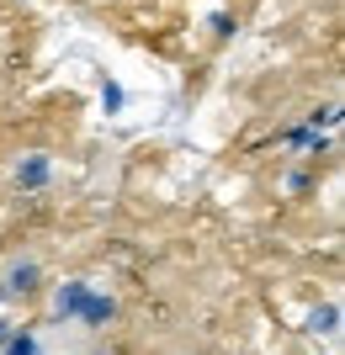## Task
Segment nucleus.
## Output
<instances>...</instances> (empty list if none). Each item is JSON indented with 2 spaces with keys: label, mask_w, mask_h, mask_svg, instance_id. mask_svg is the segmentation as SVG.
Segmentation results:
<instances>
[{
  "label": "nucleus",
  "mask_w": 345,
  "mask_h": 355,
  "mask_svg": "<svg viewBox=\"0 0 345 355\" xmlns=\"http://www.w3.org/2000/svg\"><path fill=\"white\" fill-rule=\"evenodd\" d=\"M90 297L85 282H64L59 292H53V318H80V302Z\"/></svg>",
  "instance_id": "obj_1"
},
{
  "label": "nucleus",
  "mask_w": 345,
  "mask_h": 355,
  "mask_svg": "<svg viewBox=\"0 0 345 355\" xmlns=\"http://www.w3.org/2000/svg\"><path fill=\"white\" fill-rule=\"evenodd\" d=\"M48 175H53V164H48L43 154H27V159L16 164V186H27V191H37V186H48Z\"/></svg>",
  "instance_id": "obj_2"
},
{
  "label": "nucleus",
  "mask_w": 345,
  "mask_h": 355,
  "mask_svg": "<svg viewBox=\"0 0 345 355\" xmlns=\"http://www.w3.org/2000/svg\"><path fill=\"white\" fill-rule=\"evenodd\" d=\"M112 313H117V302H112V297H106V292H90L85 302H80V318H85L90 329H101V324H112Z\"/></svg>",
  "instance_id": "obj_3"
},
{
  "label": "nucleus",
  "mask_w": 345,
  "mask_h": 355,
  "mask_svg": "<svg viewBox=\"0 0 345 355\" xmlns=\"http://www.w3.org/2000/svg\"><path fill=\"white\" fill-rule=\"evenodd\" d=\"M340 329V308L335 302H319L314 313H308V334H335Z\"/></svg>",
  "instance_id": "obj_4"
},
{
  "label": "nucleus",
  "mask_w": 345,
  "mask_h": 355,
  "mask_svg": "<svg viewBox=\"0 0 345 355\" xmlns=\"http://www.w3.org/2000/svg\"><path fill=\"white\" fill-rule=\"evenodd\" d=\"M32 286H37V266H16V270H11V286H6V292H11V297H27Z\"/></svg>",
  "instance_id": "obj_5"
},
{
  "label": "nucleus",
  "mask_w": 345,
  "mask_h": 355,
  "mask_svg": "<svg viewBox=\"0 0 345 355\" xmlns=\"http://www.w3.org/2000/svg\"><path fill=\"white\" fill-rule=\"evenodd\" d=\"M6 355H37V340L16 329V334H11V345H6Z\"/></svg>",
  "instance_id": "obj_6"
},
{
  "label": "nucleus",
  "mask_w": 345,
  "mask_h": 355,
  "mask_svg": "<svg viewBox=\"0 0 345 355\" xmlns=\"http://www.w3.org/2000/svg\"><path fill=\"white\" fill-rule=\"evenodd\" d=\"M101 106H106V112H117V106H122V85L106 80V85H101Z\"/></svg>",
  "instance_id": "obj_7"
},
{
  "label": "nucleus",
  "mask_w": 345,
  "mask_h": 355,
  "mask_svg": "<svg viewBox=\"0 0 345 355\" xmlns=\"http://www.w3.org/2000/svg\"><path fill=\"white\" fill-rule=\"evenodd\" d=\"M335 122H340V106H324V112L314 117V133H319V128H335Z\"/></svg>",
  "instance_id": "obj_8"
},
{
  "label": "nucleus",
  "mask_w": 345,
  "mask_h": 355,
  "mask_svg": "<svg viewBox=\"0 0 345 355\" xmlns=\"http://www.w3.org/2000/svg\"><path fill=\"white\" fill-rule=\"evenodd\" d=\"M11 334H16V329L6 324V318H0V350H6V345H11Z\"/></svg>",
  "instance_id": "obj_9"
}]
</instances>
